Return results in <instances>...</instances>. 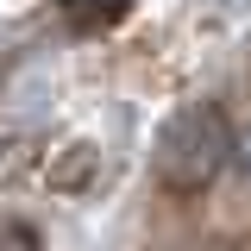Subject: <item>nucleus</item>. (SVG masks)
Wrapping results in <instances>:
<instances>
[{
	"mask_svg": "<svg viewBox=\"0 0 251 251\" xmlns=\"http://www.w3.org/2000/svg\"><path fill=\"white\" fill-rule=\"evenodd\" d=\"M232 145L239 132L226 120L220 100H182L170 120L157 126V145H151V176L163 195H207L220 182V170H232Z\"/></svg>",
	"mask_w": 251,
	"mask_h": 251,
	"instance_id": "f257e3e1",
	"label": "nucleus"
},
{
	"mask_svg": "<svg viewBox=\"0 0 251 251\" xmlns=\"http://www.w3.org/2000/svg\"><path fill=\"white\" fill-rule=\"evenodd\" d=\"M232 176H239V182L251 188V126L239 132V145H232Z\"/></svg>",
	"mask_w": 251,
	"mask_h": 251,
	"instance_id": "f03ea898",
	"label": "nucleus"
},
{
	"mask_svg": "<svg viewBox=\"0 0 251 251\" xmlns=\"http://www.w3.org/2000/svg\"><path fill=\"white\" fill-rule=\"evenodd\" d=\"M195 251H251V239H232V232H226V239H201Z\"/></svg>",
	"mask_w": 251,
	"mask_h": 251,
	"instance_id": "7ed1b4c3",
	"label": "nucleus"
}]
</instances>
